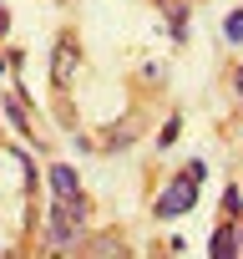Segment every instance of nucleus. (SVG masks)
<instances>
[{"mask_svg":"<svg viewBox=\"0 0 243 259\" xmlns=\"http://www.w3.org/2000/svg\"><path fill=\"white\" fill-rule=\"evenodd\" d=\"M76 66H81V51H76V36H61V41H56V56H51V81H56V87H71Z\"/></svg>","mask_w":243,"mask_h":259,"instance_id":"obj_2","label":"nucleus"},{"mask_svg":"<svg viewBox=\"0 0 243 259\" xmlns=\"http://www.w3.org/2000/svg\"><path fill=\"white\" fill-rule=\"evenodd\" d=\"M51 193H56V198H86V193H81L76 168H66V163H56V168H51Z\"/></svg>","mask_w":243,"mask_h":259,"instance_id":"obj_3","label":"nucleus"},{"mask_svg":"<svg viewBox=\"0 0 243 259\" xmlns=\"http://www.w3.org/2000/svg\"><path fill=\"white\" fill-rule=\"evenodd\" d=\"M86 249H91V254H122V239L101 234V239H86Z\"/></svg>","mask_w":243,"mask_h":259,"instance_id":"obj_7","label":"nucleus"},{"mask_svg":"<svg viewBox=\"0 0 243 259\" xmlns=\"http://www.w3.org/2000/svg\"><path fill=\"white\" fill-rule=\"evenodd\" d=\"M177 127H183V122H177V117H167V127H162V138H157L162 148H172V143H177Z\"/></svg>","mask_w":243,"mask_h":259,"instance_id":"obj_10","label":"nucleus"},{"mask_svg":"<svg viewBox=\"0 0 243 259\" xmlns=\"http://www.w3.org/2000/svg\"><path fill=\"white\" fill-rule=\"evenodd\" d=\"M238 244H243V229H238Z\"/></svg>","mask_w":243,"mask_h":259,"instance_id":"obj_13","label":"nucleus"},{"mask_svg":"<svg viewBox=\"0 0 243 259\" xmlns=\"http://www.w3.org/2000/svg\"><path fill=\"white\" fill-rule=\"evenodd\" d=\"M6 31H11V16H6V11H0V36H6Z\"/></svg>","mask_w":243,"mask_h":259,"instance_id":"obj_11","label":"nucleus"},{"mask_svg":"<svg viewBox=\"0 0 243 259\" xmlns=\"http://www.w3.org/2000/svg\"><path fill=\"white\" fill-rule=\"evenodd\" d=\"M223 213H228V219H238V213H243V193H238V188H228V193H223Z\"/></svg>","mask_w":243,"mask_h":259,"instance_id":"obj_9","label":"nucleus"},{"mask_svg":"<svg viewBox=\"0 0 243 259\" xmlns=\"http://www.w3.org/2000/svg\"><path fill=\"white\" fill-rule=\"evenodd\" d=\"M132 138H137V122H116L106 133V148H132Z\"/></svg>","mask_w":243,"mask_h":259,"instance_id":"obj_6","label":"nucleus"},{"mask_svg":"<svg viewBox=\"0 0 243 259\" xmlns=\"http://www.w3.org/2000/svg\"><path fill=\"white\" fill-rule=\"evenodd\" d=\"M243 244H238V234H233V224H223V229H213V254L218 259H233Z\"/></svg>","mask_w":243,"mask_h":259,"instance_id":"obj_5","label":"nucleus"},{"mask_svg":"<svg viewBox=\"0 0 243 259\" xmlns=\"http://www.w3.org/2000/svg\"><path fill=\"white\" fill-rule=\"evenodd\" d=\"M193 203H198V178H193V173L183 168V173H177V178H172V183H167V188L157 193L152 213H157V219H183V213H188Z\"/></svg>","mask_w":243,"mask_h":259,"instance_id":"obj_1","label":"nucleus"},{"mask_svg":"<svg viewBox=\"0 0 243 259\" xmlns=\"http://www.w3.org/2000/svg\"><path fill=\"white\" fill-rule=\"evenodd\" d=\"M223 36H228L233 46H243V11H233V16L223 21Z\"/></svg>","mask_w":243,"mask_h":259,"instance_id":"obj_8","label":"nucleus"},{"mask_svg":"<svg viewBox=\"0 0 243 259\" xmlns=\"http://www.w3.org/2000/svg\"><path fill=\"white\" fill-rule=\"evenodd\" d=\"M0 107H6V117H11V127H16L21 138H36V133H31V117H26V107H21V92H16V97H6Z\"/></svg>","mask_w":243,"mask_h":259,"instance_id":"obj_4","label":"nucleus"},{"mask_svg":"<svg viewBox=\"0 0 243 259\" xmlns=\"http://www.w3.org/2000/svg\"><path fill=\"white\" fill-rule=\"evenodd\" d=\"M233 81H238V97H243V66H238V76H233Z\"/></svg>","mask_w":243,"mask_h":259,"instance_id":"obj_12","label":"nucleus"}]
</instances>
